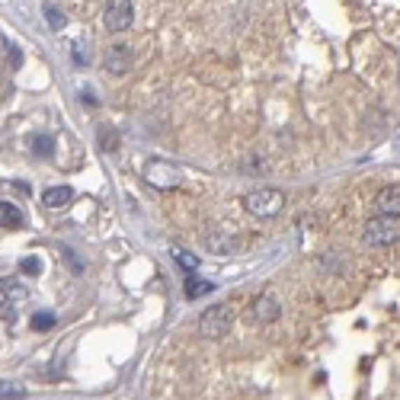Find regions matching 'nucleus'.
Segmentation results:
<instances>
[{
  "instance_id": "obj_1",
  "label": "nucleus",
  "mask_w": 400,
  "mask_h": 400,
  "mask_svg": "<svg viewBox=\"0 0 400 400\" xmlns=\"http://www.w3.org/2000/svg\"><path fill=\"white\" fill-rule=\"evenodd\" d=\"M400 241V215H378L365 224V243L371 247H387V243Z\"/></svg>"
},
{
  "instance_id": "obj_2",
  "label": "nucleus",
  "mask_w": 400,
  "mask_h": 400,
  "mask_svg": "<svg viewBox=\"0 0 400 400\" xmlns=\"http://www.w3.org/2000/svg\"><path fill=\"white\" fill-rule=\"evenodd\" d=\"M282 205H285V196H282L279 189H253L247 196V212L257 215V218H272V215H279Z\"/></svg>"
},
{
  "instance_id": "obj_3",
  "label": "nucleus",
  "mask_w": 400,
  "mask_h": 400,
  "mask_svg": "<svg viewBox=\"0 0 400 400\" xmlns=\"http://www.w3.org/2000/svg\"><path fill=\"white\" fill-rule=\"evenodd\" d=\"M231 324H234V310L227 308V304H212V308L199 317L202 336H224V333L231 330Z\"/></svg>"
},
{
  "instance_id": "obj_4",
  "label": "nucleus",
  "mask_w": 400,
  "mask_h": 400,
  "mask_svg": "<svg viewBox=\"0 0 400 400\" xmlns=\"http://www.w3.org/2000/svg\"><path fill=\"white\" fill-rule=\"evenodd\" d=\"M135 23V7L131 0H109L106 3V29L109 32H125Z\"/></svg>"
},
{
  "instance_id": "obj_5",
  "label": "nucleus",
  "mask_w": 400,
  "mask_h": 400,
  "mask_svg": "<svg viewBox=\"0 0 400 400\" xmlns=\"http://www.w3.org/2000/svg\"><path fill=\"white\" fill-rule=\"evenodd\" d=\"M103 61H106V71L125 74V71L135 64V48H131L129 42H113V45L106 48V55H103Z\"/></svg>"
},
{
  "instance_id": "obj_6",
  "label": "nucleus",
  "mask_w": 400,
  "mask_h": 400,
  "mask_svg": "<svg viewBox=\"0 0 400 400\" xmlns=\"http://www.w3.org/2000/svg\"><path fill=\"white\" fill-rule=\"evenodd\" d=\"M148 180L160 189L176 186V183H180V170H173L170 164H160V160H151V164H148Z\"/></svg>"
},
{
  "instance_id": "obj_7",
  "label": "nucleus",
  "mask_w": 400,
  "mask_h": 400,
  "mask_svg": "<svg viewBox=\"0 0 400 400\" xmlns=\"http://www.w3.org/2000/svg\"><path fill=\"white\" fill-rule=\"evenodd\" d=\"M253 317H257L259 324H272V320L279 317V301L269 298V294L257 298V301H253Z\"/></svg>"
},
{
  "instance_id": "obj_8",
  "label": "nucleus",
  "mask_w": 400,
  "mask_h": 400,
  "mask_svg": "<svg viewBox=\"0 0 400 400\" xmlns=\"http://www.w3.org/2000/svg\"><path fill=\"white\" fill-rule=\"evenodd\" d=\"M71 199H74V192L68 186H52L42 192V205L45 208H64V205H71Z\"/></svg>"
},
{
  "instance_id": "obj_9",
  "label": "nucleus",
  "mask_w": 400,
  "mask_h": 400,
  "mask_svg": "<svg viewBox=\"0 0 400 400\" xmlns=\"http://www.w3.org/2000/svg\"><path fill=\"white\" fill-rule=\"evenodd\" d=\"M378 208L385 215H400V186H385L378 192Z\"/></svg>"
},
{
  "instance_id": "obj_10",
  "label": "nucleus",
  "mask_w": 400,
  "mask_h": 400,
  "mask_svg": "<svg viewBox=\"0 0 400 400\" xmlns=\"http://www.w3.org/2000/svg\"><path fill=\"white\" fill-rule=\"evenodd\" d=\"M26 298V288L20 282H3V310H13Z\"/></svg>"
},
{
  "instance_id": "obj_11",
  "label": "nucleus",
  "mask_w": 400,
  "mask_h": 400,
  "mask_svg": "<svg viewBox=\"0 0 400 400\" xmlns=\"http://www.w3.org/2000/svg\"><path fill=\"white\" fill-rule=\"evenodd\" d=\"M186 298H202V294H212L215 292V285L208 279H199V276H189L186 279Z\"/></svg>"
},
{
  "instance_id": "obj_12",
  "label": "nucleus",
  "mask_w": 400,
  "mask_h": 400,
  "mask_svg": "<svg viewBox=\"0 0 400 400\" xmlns=\"http://www.w3.org/2000/svg\"><path fill=\"white\" fill-rule=\"evenodd\" d=\"M0 221H3V227H10V231H13V227L23 224V215H20V208H16L13 202H7V199H3V205H0Z\"/></svg>"
},
{
  "instance_id": "obj_13",
  "label": "nucleus",
  "mask_w": 400,
  "mask_h": 400,
  "mask_svg": "<svg viewBox=\"0 0 400 400\" xmlns=\"http://www.w3.org/2000/svg\"><path fill=\"white\" fill-rule=\"evenodd\" d=\"M29 148H32V154H38V157H52V151H55L52 138H48V135H36L29 141Z\"/></svg>"
},
{
  "instance_id": "obj_14",
  "label": "nucleus",
  "mask_w": 400,
  "mask_h": 400,
  "mask_svg": "<svg viewBox=\"0 0 400 400\" xmlns=\"http://www.w3.org/2000/svg\"><path fill=\"white\" fill-rule=\"evenodd\" d=\"M45 16H48V26H52V29H64V16H61V10L55 7V3H45Z\"/></svg>"
},
{
  "instance_id": "obj_15",
  "label": "nucleus",
  "mask_w": 400,
  "mask_h": 400,
  "mask_svg": "<svg viewBox=\"0 0 400 400\" xmlns=\"http://www.w3.org/2000/svg\"><path fill=\"white\" fill-rule=\"evenodd\" d=\"M99 144H103L106 151H115V148H119V144H115V131L106 129V125H99Z\"/></svg>"
},
{
  "instance_id": "obj_16",
  "label": "nucleus",
  "mask_w": 400,
  "mask_h": 400,
  "mask_svg": "<svg viewBox=\"0 0 400 400\" xmlns=\"http://www.w3.org/2000/svg\"><path fill=\"white\" fill-rule=\"evenodd\" d=\"M173 259L183 266V269H196L199 266V259L192 257V253H183V250H173Z\"/></svg>"
},
{
  "instance_id": "obj_17",
  "label": "nucleus",
  "mask_w": 400,
  "mask_h": 400,
  "mask_svg": "<svg viewBox=\"0 0 400 400\" xmlns=\"http://www.w3.org/2000/svg\"><path fill=\"white\" fill-rule=\"evenodd\" d=\"M52 324H55L52 314H36V317H32V327H36V330H48Z\"/></svg>"
},
{
  "instance_id": "obj_18",
  "label": "nucleus",
  "mask_w": 400,
  "mask_h": 400,
  "mask_svg": "<svg viewBox=\"0 0 400 400\" xmlns=\"http://www.w3.org/2000/svg\"><path fill=\"white\" fill-rule=\"evenodd\" d=\"M20 269H23V272H32V276H36V272H38V269H42V263H38V259H36V257H26V259H23V263H20Z\"/></svg>"
},
{
  "instance_id": "obj_19",
  "label": "nucleus",
  "mask_w": 400,
  "mask_h": 400,
  "mask_svg": "<svg viewBox=\"0 0 400 400\" xmlns=\"http://www.w3.org/2000/svg\"><path fill=\"white\" fill-rule=\"evenodd\" d=\"M61 253H64V259H68V263H71V269H74V272H83V266H80V263H77V257H74V253H71V250H68V247L61 250Z\"/></svg>"
},
{
  "instance_id": "obj_20",
  "label": "nucleus",
  "mask_w": 400,
  "mask_h": 400,
  "mask_svg": "<svg viewBox=\"0 0 400 400\" xmlns=\"http://www.w3.org/2000/svg\"><path fill=\"white\" fill-rule=\"evenodd\" d=\"M3 48H7V52H10V61H13V64H20V52H16V45H13V42H3Z\"/></svg>"
},
{
  "instance_id": "obj_21",
  "label": "nucleus",
  "mask_w": 400,
  "mask_h": 400,
  "mask_svg": "<svg viewBox=\"0 0 400 400\" xmlns=\"http://www.w3.org/2000/svg\"><path fill=\"white\" fill-rule=\"evenodd\" d=\"M23 387H13V385H3V397H20Z\"/></svg>"
}]
</instances>
